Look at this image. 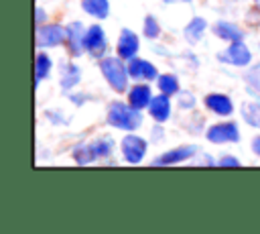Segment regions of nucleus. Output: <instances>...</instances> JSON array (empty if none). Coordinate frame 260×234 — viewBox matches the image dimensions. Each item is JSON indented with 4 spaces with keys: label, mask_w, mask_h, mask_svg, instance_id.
Here are the masks:
<instances>
[{
    "label": "nucleus",
    "mask_w": 260,
    "mask_h": 234,
    "mask_svg": "<svg viewBox=\"0 0 260 234\" xmlns=\"http://www.w3.org/2000/svg\"><path fill=\"white\" fill-rule=\"evenodd\" d=\"M100 69H102L104 77L108 79V83H110L116 92H124V87H126V79H128V67H124L120 59L106 57V59H102Z\"/></svg>",
    "instance_id": "obj_2"
},
{
    "label": "nucleus",
    "mask_w": 260,
    "mask_h": 234,
    "mask_svg": "<svg viewBox=\"0 0 260 234\" xmlns=\"http://www.w3.org/2000/svg\"><path fill=\"white\" fill-rule=\"evenodd\" d=\"M219 165H221V167H238L240 161H238L236 157H221V159H219Z\"/></svg>",
    "instance_id": "obj_26"
},
{
    "label": "nucleus",
    "mask_w": 260,
    "mask_h": 234,
    "mask_svg": "<svg viewBox=\"0 0 260 234\" xmlns=\"http://www.w3.org/2000/svg\"><path fill=\"white\" fill-rule=\"evenodd\" d=\"M150 87L148 85H144V83H138V85H134L132 90H130V94H128V102H130V106H134V108H138V110H142L146 104H150Z\"/></svg>",
    "instance_id": "obj_14"
},
{
    "label": "nucleus",
    "mask_w": 260,
    "mask_h": 234,
    "mask_svg": "<svg viewBox=\"0 0 260 234\" xmlns=\"http://www.w3.org/2000/svg\"><path fill=\"white\" fill-rule=\"evenodd\" d=\"M203 31H205V20L197 16V18H193V20L187 24V28H185V39H187L189 43H197V41L201 39Z\"/></svg>",
    "instance_id": "obj_17"
},
{
    "label": "nucleus",
    "mask_w": 260,
    "mask_h": 234,
    "mask_svg": "<svg viewBox=\"0 0 260 234\" xmlns=\"http://www.w3.org/2000/svg\"><path fill=\"white\" fill-rule=\"evenodd\" d=\"M195 153H197V147H193V144L177 147V149H171V151H167L165 155L156 157V159L152 161V165H175V163H181V161L189 159V157L195 155Z\"/></svg>",
    "instance_id": "obj_8"
},
{
    "label": "nucleus",
    "mask_w": 260,
    "mask_h": 234,
    "mask_svg": "<svg viewBox=\"0 0 260 234\" xmlns=\"http://www.w3.org/2000/svg\"><path fill=\"white\" fill-rule=\"evenodd\" d=\"M67 41V28L61 24H41L37 28V47H57Z\"/></svg>",
    "instance_id": "obj_3"
},
{
    "label": "nucleus",
    "mask_w": 260,
    "mask_h": 234,
    "mask_svg": "<svg viewBox=\"0 0 260 234\" xmlns=\"http://www.w3.org/2000/svg\"><path fill=\"white\" fill-rule=\"evenodd\" d=\"M67 45H69V51L73 57L81 55V49H85V35H83V28L79 22H71L67 26Z\"/></svg>",
    "instance_id": "obj_10"
},
{
    "label": "nucleus",
    "mask_w": 260,
    "mask_h": 234,
    "mask_svg": "<svg viewBox=\"0 0 260 234\" xmlns=\"http://www.w3.org/2000/svg\"><path fill=\"white\" fill-rule=\"evenodd\" d=\"M252 149H254L256 155H260V136H256V138L252 140Z\"/></svg>",
    "instance_id": "obj_27"
},
{
    "label": "nucleus",
    "mask_w": 260,
    "mask_h": 234,
    "mask_svg": "<svg viewBox=\"0 0 260 234\" xmlns=\"http://www.w3.org/2000/svg\"><path fill=\"white\" fill-rule=\"evenodd\" d=\"M242 116L250 126H260V104L256 102H246L242 106Z\"/></svg>",
    "instance_id": "obj_18"
},
{
    "label": "nucleus",
    "mask_w": 260,
    "mask_h": 234,
    "mask_svg": "<svg viewBox=\"0 0 260 234\" xmlns=\"http://www.w3.org/2000/svg\"><path fill=\"white\" fill-rule=\"evenodd\" d=\"M205 106H207L211 112L219 114V116H228V114L234 112L232 100H230L228 96H223V94H209V96L205 98Z\"/></svg>",
    "instance_id": "obj_13"
},
{
    "label": "nucleus",
    "mask_w": 260,
    "mask_h": 234,
    "mask_svg": "<svg viewBox=\"0 0 260 234\" xmlns=\"http://www.w3.org/2000/svg\"><path fill=\"white\" fill-rule=\"evenodd\" d=\"M73 157H75V161H77L79 165H85V163H91V161H93V153H91L89 144L77 147V149L73 151Z\"/></svg>",
    "instance_id": "obj_23"
},
{
    "label": "nucleus",
    "mask_w": 260,
    "mask_h": 234,
    "mask_svg": "<svg viewBox=\"0 0 260 234\" xmlns=\"http://www.w3.org/2000/svg\"><path fill=\"white\" fill-rule=\"evenodd\" d=\"M213 33L219 37V39H223V41H232V43H236V41H240L242 39V31L236 26V24H232V22H217L215 26H213Z\"/></svg>",
    "instance_id": "obj_15"
},
{
    "label": "nucleus",
    "mask_w": 260,
    "mask_h": 234,
    "mask_svg": "<svg viewBox=\"0 0 260 234\" xmlns=\"http://www.w3.org/2000/svg\"><path fill=\"white\" fill-rule=\"evenodd\" d=\"M81 8L95 18H106L110 12L108 0H81Z\"/></svg>",
    "instance_id": "obj_16"
},
{
    "label": "nucleus",
    "mask_w": 260,
    "mask_h": 234,
    "mask_svg": "<svg viewBox=\"0 0 260 234\" xmlns=\"http://www.w3.org/2000/svg\"><path fill=\"white\" fill-rule=\"evenodd\" d=\"M165 2H191V0H165Z\"/></svg>",
    "instance_id": "obj_29"
},
{
    "label": "nucleus",
    "mask_w": 260,
    "mask_h": 234,
    "mask_svg": "<svg viewBox=\"0 0 260 234\" xmlns=\"http://www.w3.org/2000/svg\"><path fill=\"white\" fill-rule=\"evenodd\" d=\"M195 104V98L189 92H179V106L181 108H191Z\"/></svg>",
    "instance_id": "obj_25"
},
{
    "label": "nucleus",
    "mask_w": 260,
    "mask_h": 234,
    "mask_svg": "<svg viewBox=\"0 0 260 234\" xmlns=\"http://www.w3.org/2000/svg\"><path fill=\"white\" fill-rule=\"evenodd\" d=\"M138 51V37L130 31V28H124L120 33V39H118V55L122 59H132Z\"/></svg>",
    "instance_id": "obj_9"
},
{
    "label": "nucleus",
    "mask_w": 260,
    "mask_h": 234,
    "mask_svg": "<svg viewBox=\"0 0 260 234\" xmlns=\"http://www.w3.org/2000/svg\"><path fill=\"white\" fill-rule=\"evenodd\" d=\"M144 35H146V39H156L160 35V26H158L154 16H146L144 18Z\"/></svg>",
    "instance_id": "obj_24"
},
{
    "label": "nucleus",
    "mask_w": 260,
    "mask_h": 234,
    "mask_svg": "<svg viewBox=\"0 0 260 234\" xmlns=\"http://www.w3.org/2000/svg\"><path fill=\"white\" fill-rule=\"evenodd\" d=\"M207 138L211 142H236L240 138V130L234 122H221L207 128Z\"/></svg>",
    "instance_id": "obj_5"
},
{
    "label": "nucleus",
    "mask_w": 260,
    "mask_h": 234,
    "mask_svg": "<svg viewBox=\"0 0 260 234\" xmlns=\"http://www.w3.org/2000/svg\"><path fill=\"white\" fill-rule=\"evenodd\" d=\"M156 79H158V87H160L162 94L169 96V94H177V92H179V81H177L175 75L165 73V75H158Z\"/></svg>",
    "instance_id": "obj_22"
},
{
    "label": "nucleus",
    "mask_w": 260,
    "mask_h": 234,
    "mask_svg": "<svg viewBox=\"0 0 260 234\" xmlns=\"http://www.w3.org/2000/svg\"><path fill=\"white\" fill-rule=\"evenodd\" d=\"M106 35H104V31H102V26H98V24H93V26H89L87 28V33H85V49L93 55V57H102L104 55V51H106Z\"/></svg>",
    "instance_id": "obj_7"
},
{
    "label": "nucleus",
    "mask_w": 260,
    "mask_h": 234,
    "mask_svg": "<svg viewBox=\"0 0 260 234\" xmlns=\"http://www.w3.org/2000/svg\"><path fill=\"white\" fill-rule=\"evenodd\" d=\"M146 140L136 136V134H128L124 140H122V153H124V159L128 163H140L144 153H146Z\"/></svg>",
    "instance_id": "obj_4"
},
{
    "label": "nucleus",
    "mask_w": 260,
    "mask_h": 234,
    "mask_svg": "<svg viewBox=\"0 0 260 234\" xmlns=\"http://www.w3.org/2000/svg\"><path fill=\"white\" fill-rule=\"evenodd\" d=\"M45 20V12H43V8H37V24H41Z\"/></svg>",
    "instance_id": "obj_28"
},
{
    "label": "nucleus",
    "mask_w": 260,
    "mask_h": 234,
    "mask_svg": "<svg viewBox=\"0 0 260 234\" xmlns=\"http://www.w3.org/2000/svg\"><path fill=\"white\" fill-rule=\"evenodd\" d=\"M148 112L150 116L156 120V122H165L171 114V102H169V96L160 92V96L152 98L150 104H148Z\"/></svg>",
    "instance_id": "obj_12"
},
{
    "label": "nucleus",
    "mask_w": 260,
    "mask_h": 234,
    "mask_svg": "<svg viewBox=\"0 0 260 234\" xmlns=\"http://www.w3.org/2000/svg\"><path fill=\"white\" fill-rule=\"evenodd\" d=\"M108 122L116 128H122V130H134L140 126L142 116H140L138 108L126 106L122 102H114L108 110Z\"/></svg>",
    "instance_id": "obj_1"
},
{
    "label": "nucleus",
    "mask_w": 260,
    "mask_h": 234,
    "mask_svg": "<svg viewBox=\"0 0 260 234\" xmlns=\"http://www.w3.org/2000/svg\"><path fill=\"white\" fill-rule=\"evenodd\" d=\"M89 149H91V153H93V159H98V157H106V155L112 153V149H114V140H112V138H98V140H93V142L89 144Z\"/></svg>",
    "instance_id": "obj_20"
},
{
    "label": "nucleus",
    "mask_w": 260,
    "mask_h": 234,
    "mask_svg": "<svg viewBox=\"0 0 260 234\" xmlns=\"http://www.w3.org/2000/svg\"><path fill=\"white\" fill-rule=\"evenodd\" d=\"M79 77H81V71H79V67L77 65H67L65 69H63V77H61V85L65 87V90H71L73 85H77V81H79Z\"/></svg>",
    "instance_id": "obj_19"
},
{
    "label": "nucleus",
    "mask_w": 260,
    "mask_h": 234,
    "mask_svg": "<svg viewBox=\"0 0 260 234\" xmlns=\"http://www.w3.org/2000/svg\"><path fill=\"white\" fill-rule=\"evenodd\" d=\"M51 65H53V63H51L49 55H45V53H39V55H37V61H35V71H37L35 77H37V83L51 71Z\"/></svg>",
    "instance_id": "obj_21"
},
{
    "label": "nucleus",
    "mask_w": 260,
    "mask_h": 234,
    "mask_svg": "<svg viewBox=\"0 0 260 234\" xmlns=\"http://www.w3.org/2000/svg\"><path fill=\"white\" fill-rule=\"evenodd\" d=\"M219 59L221 61H225V63H232V65H248L250 63V59H252V55H250V49L244 45V43H240V41H236V43H232L223 53H219Z\"/></svg>",
    "instance_id": "obj_6"
},
{
    "label": "nucleus",
    "mask_w": 260,
    "mask_h": 234,
    "mask_svg": "<svg viewBox=\"0 0 260 234\" xmlns=\"http://www.w3.org/2000/svg\"><path fill=\"white\" fill-rule=\"evenodd\" d=\"M128 73L132 77H144V79H154L158 77L156 73V67L144 59H138V57H132L130 63H128Z\"/></svg>",
    "instance_id": "obj_11"
}]
</instances>
